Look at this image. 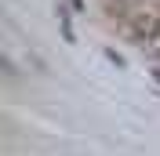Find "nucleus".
<instances>
[{
	"instance_id": "1",
	"label": "nucleus",
	"mask_w": 160,
	"mask_h": 156,
	"mask_svg": "<svg viewBox=\"0 0 160 156\" xmlns=\"http://www.w3.org/2000/svg\"><path fill=\"white\" fill-rule=\"evenodd\" d=\"M131 33L138 40H157L160 37V18L153 15V11H138L135 18H131Z\"/></svg>"
}]
</instances>
